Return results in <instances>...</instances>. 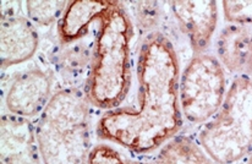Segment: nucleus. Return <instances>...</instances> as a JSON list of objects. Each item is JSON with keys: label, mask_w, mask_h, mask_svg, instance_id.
<instances>
[{"label": "nucleus", "mask_w": 252, "mask_h": 164, "mask_svg": "<svg viewBox=\"0 0 252 164\" xmlns=\"http://www.w3.org/2000/svg\"><path fill=\"white\" fill-rule=\"evenodd\" d=\"M136 24L141 31H152L160 20V2L158 1H128Z\"/></svg>", "instance_id": "nucleus-15"}, {"label": "nucleus", "mask_w": 252, "mask_h": 164, "mask_svg": "<svg viewBox=\"0 0 252 164\" xmlns=\"http://www.w3.org/2000/svg\"><path fill=\"white\" fill-rule=\"evenodd\" d=\"M87 164H151L143 161L130 160L119 150L107 143H100L91 150Z\"/></svg>", "instance_id": "nucleus-16"}, {"label": "nucleus", "mask_w": 252, "mask_h": 164, "mask_svg": "<svg viewBox=\"0 0 252 164\" xmlns=\"http://www.w3.org/2000/svg\"><path fill=\"white\" fill-rule=\"evenodd\" d=\"M248 164H252V153L250 155V158H249V161H248Z\"/></svg>", "instance_id": "nucleus-18"}, {"label": "nucleus", "mask_w": 252, "mask_h": 164, "mask_svg": "<svg viewBox=\"0 0 252 164\" xmlns=\"http://www.w3.org/2000/svg\"><path fill=\"white\" fill-rule=\"evenodd\" d=\"M36 26L21 15L0 19V63L5 70L32 59L38 50Z\"/></svg>", "instance_id": "nucleus-9"}, {"label": "nucleus", "mask_w": 252, "mask_h": 164, "mask_svg": "<svg viewBox=\"0 0 252 164\" xmlns=\"http://www.w3.org/2000/svg\"><path fill=\"white\" fill-rule=\"evenodd\" d=\"M217 55L223 67L233 74L251 72L252 30L241 25H228L217 38Z\"/></svg>", "instance_id": "nucleus-11"}, {"label": "nucleus", "mask_w": 252, "mask_h": 164, "mask_svg": "<svg viewBox=\"0 0 252 164\" xmlns=\"http://www.w3.org/2000/svg\"><path fill=\"white\" fill-rule=\"evenodd\" d=\"M180 66L173 43L162 32L148 33L137 55V105L102 115L97 135L135 153H152L183 126L179 103Z\"/></svg>", "instance_id": "nucleus-1"}, {"label": "nucleus", "mask_w": 252, "mask_h": 164, "mask_svg": "<svg viewBox=\"0 0 252 164\" xmlns=\"http://www.w3.org/2000/svg\"><path fill=\"white\" fill-rule=\"evenodd\" d=\"M171 14L185 33L195 54H203L211 44L218 21L216 1H169Z\"/></svg>", "instance_id": "nucleus-7"}, {"label": "nucleus", "mask_w": 252, "mask_h": 164, "mask_svg": "<svg viewBox=\"0 0 252 164\" xmlns=\"http://www.w3.org/2000/svg\"><path fill=\"white\" fill-rule=\"evenodd\" d=\"M34 129L43 164H87L92 150L90 102L79 88L53 93Z\"/></svg>", "instance_id": "nucleus-3"}, {"label": "nucleus", "mask_w": 252, "mask_h": 164, "mask_svg": "<svg viewBox=\"0 0 252 164\" xmlns=\"http://www.w3.org/2000/svg\"><path fill=\"white\" fill-rule=\"evenodd\" d=\"M112 0H72L58 21V38L62 44L80 41L88 36L93 24L99 21Z\"/></svg>", "instance_id": "nucleus-10"}, {"label": "nucleus", "mask_w": 252, "mask_h": 164, "mask_svg": "<svg viewBox=\"0 0 252 164\" xmlns=\"http://www.w3.org/2000/svg\"><path fill=\"white\" fill-rule=\"evenodd\" d=\"M156 164H217L202 146L188 136H176L162 146Z\"/></svg>", "instance_id": "nucleus-13"}, {"label": "nucleus", "mask_w": 252, "mask_h": 164, "mask_svg": "<svg viewBox=\"0 0 252 164\" xmlns=\"http://www.w3.org/2000/svg\"><path fill=\"white\" fill-rule=\"evenodd\" d=\"M69 1L66 0H54V1H41V0H29L25 2L26 14L30 21L37 26L47 27L59 21L64 14Z\"/></svg>", "instance_id": "nucleus-14"}, {"label": "nucleus", "mask_w": 252, "mask_h": 164, "mask_svg": "<svg viewBox=\"0 0 252 164\" xmlns=\"http://www.w3.org/2000/svg\"><path fill=\"white\" fill-rule=\"evenodd\" d=\"M2 164H43L36 129L26 118L2 114L0 120Z\"/></svg>", "instance_id": "nucleus-8"}, {"label": "nucleus", "mask_w": 252, "mask_h": 164, "mask_svg": "<svg viewBox=\"0 0 252 164\" xmlns=\"http://www.w3.org/2000/svg\"><path fill=\"white\" fill-rule=\"evenodd\" d=\"M223 14L225 21L233 25H252V1H223Z\"/></svg>", "instance_id": "nucleus-17"}, {"label": "nucleus", "mask_w": 252, "mask_h": 164, "mask_svg": "<svg viewBox=\"0 0 252 164\" xmlns=\"http://www.w3.org/2000/svg\"><path fill=\"white\" fill-rule=\"evenodd\" d=\"M198 143L217 164H234L252 153V76L236 75L223 105L203 124Z\"/></svg>", "instance_id": "nucleus-4"}, {"label": "nucleus", "mask_w": 252, "mask_h": 164, "mask_svg": "<svg viewBox=\"0 0 252 164\" xmlns=\"http://www.w3.org/2000/svg\"><path fill=\"white\" fill-rule=\"evenodd\" d=\"M251 72H252V59H251Z\"/></svg>", "instance_id": "nucleus-19"}, {"label": "nucleus", "mask_w": 252, "mask_h": 164, "mask_svg": "<svg viewBox=\"0 0 252 164\" xmlns=\"http://www.w3.org/2000/svg\"><path fill=\"white\" fill-rule=\"evenodd\" d=\"M52 86V75L44 69L34 67L19 74L5 95L7 113L26 119L39 117L53 96Z\"/></svg>", "instance_id": "nucleus-6"}, {"label": "nucleus", "mask_w": 252, "mask_h": 164, "mask_svg": "<svg viewBox=\"0 0 252 164\" xmlns=\"http://www.w3.org/2000/svg\"><path fill=\"white\" fill-rule=\"evenodd\" d=\"M94 38L92 41L82 38L80 41L62 44V47L55 52L53 60L58 75L64 80L70 87L75 88L74 85H79L85 76L90 74L91 63L93 57Z\"/></svg>", "instance_id": "nucleus-12"}, {"label": "nucleus", "mask_w": 252, "mask_h": 164, "mask_svg": "<svg viewBox=\"0 0 252 164\" xmlns=\"http://www.w3.org/2000/svg\"><path fill=\"white\" fill-rule=\"evenodd\" d=\"M86 97L90 104L112 110L125 100L131 86L133 26L123 1H113L97 22Z\"/></svg>", "instance_id": "nucleus-2"}, {"label": "nucleus", "mask_w": 252, "mask_h": 164, "mask_svg": "<svg viewBox=\"0 0 252 164\" xmlns=\"http://www.w3.org/2000/svg\"><path fill=\"white\" fill-rule=\"evenodd\" d=\"M225 96V72L218 58L195 54L179 81V103L186 122L195 125L208 122L220 109Z\"/></svg>", "instance_id": "nucleus-5"}]
</instances>
